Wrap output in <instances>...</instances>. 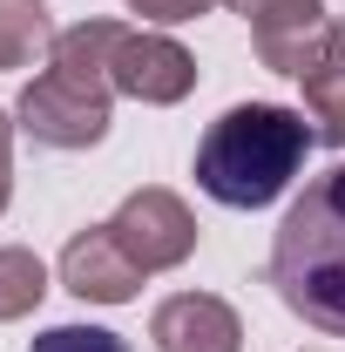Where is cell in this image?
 <instances>
[{
	"label": "cell",
	"instance_id": "obj_1",
	"mask_svg": "<svg viewBox=\"0 0 345 352\" xmlns=\"http://www.w3.org/2000/svg\"><path fill=\"white\" fill-rule=\"evenodd\" d=\"M311 142H318V129H304L298 109L237 102L197 142V190L210 204H223V210H264L271 197L291 190V176L304 170Z\"/></svg>",
	"mask_w": 345,
	"mask_h": 352
},
{
	"label": "cell",
	"instance_id": "obj_2",
	"mask_svg": "<svg viewBox=\"0 0 345 352\" xmlns=\"http://www.w3.org/2000/svg\"><path fill=\"white\" fill-rule=\"evenodd\" d=\"M264 278L304 325L345 339V163L311 176L304 197L285 210Z\"/></svg>",
	"mask_w": 345,
	"mask_h": 352
},
{
	"label": "cell",
	"instance_id": "obj_3",
	"mask_svg": "<svg viewBox=\"0 0 345 352\" xmlns=\"http://www.w3.org/2000/svg\"><path fill=\"white\" fill-rule=\"evenodd\" d=\"M129 28L115 21H82V28H61V41L47 54V75L21 88V122L14 129L34 135L41 149H95L109 135V68H115V47Z\"/></svg>",
	"mask_w": 345,
	"mask_h": 352
},
{
	"label": "cell",
	"instance_id": "obj_4",
	"mask_svg": "<svg viewBox=\"0 0 345 352\" xmlns=\"http://www.w3.org/2000/svg\"><path fill=\"white\" fill-rule=\"evenodd\" d=\"M230 14L251 21V41H258V61L271 75H311L325 68L332 54V21H325V0H223Z\"/></svg>",
	"mask_w": 345,
	"mask_h": 352
},
{
	"label": "cell",
	"instance_id": "obj_5",
	"mask_svg": "<svg viewBox=\"0 0 345 352\" xmlns=\"http://www.w3.org/2000/svg\"><path fill=\"white\" fill-rule=\"evenodd\" d=\"M109 230H115V244L135 258L142 278L149 271H176V264L197 251V217H190V204L176 190H135V197H122V210L109 217Z\"/></svg>",
	"mask_w": 345,
	"mask_h": 352
},
{
	"label": "cell",
	"instance_id": "obj_6",
	"mask_svg": "<svg viewBox=\"0 0 345 352\" xmlns=\"http://www.w3.org/2000/svg\"><path fill=\"white\" fill-rule=\"evenodd\" d=\"M109 82H115V95H135V102L163 109V102H183V95L197 88V61H190V47H176L170 34H122Z\"/></svg>",
	"mask_w": 345,
	"mask_h": 352
},
{
	"label": "cell",
	"instance_id": "obj_7",
	"mask_svg": "<svg viewBox=\"0 0 345 352\" xmlns=\"http://www.w3.org/2000/svg\"><path fill=\"white\" fill-rule=\"evenodd\" d=\"M61 285H68L75 298H88V305H129L135 285H142V271H135V258L115 244L109 223H88V230L68 237V251H61Z\"/></svg>",
	"mask_w": 345,
	"mask_h": 352
},
{
	"label": "cell",
	"instance_id": "obj_8",
	"mask_svg": "<svg viewBox=\"0 0 345 352\" xmlns=\"http://www.w3.org/2000/svg\"><path fill=\"white\" fill-rule=\"evenodd\" d=\"M156 352H244V318L216 292H176L149 318Z\"/></svg>",
	"mask_w": 345,
	"mask_h": 352
},
{
	"label": "cell",
	"instance_id": "obj_9",
	"mask_svg": "<svg viewBox=\"0 0 345 352\" xmlns=\"http://www.w3.org/2000/svg\"><path fill=\"white\" fill-rule=\"evenodd\" d=\"M54 41L61 28L47 21V0H0V68H34Z\"/></svg>",
	"mask_w": 345,
	"mask_h": 352
},
{
	"label": "cell",
	"instance_id": "obj_10",
	"mask_svg": "<svg viewBox=\"0 0 345 352\" xmlns=\"http://www.w3.org/2000/svg\"><path fill=\"white\" fill-rule=\"evenodd\" d=\"M304 109H311V122H318V142L345 149V21H332V54H325V68L304 75Z\"/></svg>",
	"mask_w": 345,
	"mask_h": 352
},
{
	"label": "cell",
	"instance_id": "obj_11",
	"mask_svg": "<svg viewBox=\"0 0 345 352\" xmlns=\"http://www.w3.org/2000/svg\"><path fill=\"white\" fill-rule=\"evenodd\" d=\"M47 298V271L34 251H21V244H0V325L7 318H27V311Z\"/></svg>",
	"mask_w": 345,
	"mask_h": 352
},
{
	"label": "cell",
	"instance_id": "obj_12",
	"mask_svg": "<svg viewBox=\"0 0 345 352\" xmlns=\"http://www.w3.org/2000/svg\"><path fill=\"white\" fill-rule=\"evenodd\" d=\"M27 352H129V346L115 332H102V325H47Z\"/></svg>",
	"mask_w": 345,
	"mask_h": 352
},
{
	"label": "cell",
	"instance_id": "obj_13",
	"mask_svg": "<svg viewBox=\"0 0 345 352\" xmlns=\"http://www.w3.org/2000/svg\"><path fill=\"white\" fill-rule=\"evenodd\" d=\"M135 14H142V21H163V28H170V21H197V14H210V0H129Z\"/></svg>",
	"mask_w": 345,
	"mask_h": 352
},
{
	"label": "cell",
	"instance_id": "obj_14",
	"mask_svg": "<svg viewBox=\"0 0 345 352\" xmlns=\"http://www.w3.org/2000/svg\"><path fill=\"white\" fill-rule=\"evenodd\" d=\"M7 197H14V122L0 116V210H7Z\"/></svg>",
	"mask_w": 345,
	"mask_h": 352
}]
</instances>
